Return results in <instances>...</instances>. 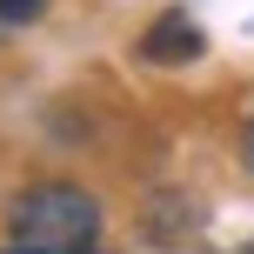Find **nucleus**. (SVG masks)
Masks as SVG:
<instances>
[{"label": "nucleus", "mask_w": 254, "mask_h": 254, "mask_svg": "<svg viewBox=\"0 0 254 254\" xmlns=\"http://www.w3.org/2000/svg\"><path fill=\"white\" fill-rule=\"evenodd\" d=\"M101 228L107 214L80 181H34L7 201L13 248H34V254H101Z\"/></svg>", "instance_id": "1"}, {"label": "nucleus", "mask_w": 254, "mask_h": 254, "mask_svg": "<svg viewBox=\"0 0 254 254\" xmlns=\"http://www.w3.org/2000/svg\"><path fill=\"white\" fill-rule=\"evenodd\" d=\"M201 47H207V34H201V20H188V13H161V20L140 34V61H154V67L201 61Z\"/></svg>", "instance_id": "2"}, {"label": "nucleus", "mask_w": 254, "mask_h": 254, "mask_svg": "<svg viewBox=\"0 0 254 254\" xmlns=\"http://www.w3.org/2000/svg\"><path fill=\"white\" fill-rule=\"evenodd\" d=\"M40 7H47V0H0V27H27V20H40Z\"/></svg>", "instance_id": "3"}, {"label": "nucleus", "mask_w": 254, "mask_h": 254, "mask_svg": "<svg viewBox=\"0 0 254 254\" xmlns=\"http://www.w3.org/2000/svg\"><path fill=\"white\" fill-rule=\"evenodd\" d=\"M241 167L254 174V114H248V127H241Z\"/></svg>", "instance_id": "4"}, {"label": "nucleus", "mask_w": 254, "mask_h": 254, "mask_svg": "<svg viewBox=\"0 0 254 254\" xmlns=\"http://www.w3.org/2000/svg\"><path fill=\"white\" fill-rule=\"evenodd\" d=\"M0 254H34V248H0Z\"/></svg>", "instance_id": "5"}, {"label": "nucleus", "mask_w": 254, "mask_h": 254, "mask_svg": "<svg viewBox=\"0 0 254 254\" xmlns=\"http://www.w3.org/2000/svg\"><path fill=\"white\" fill-rule=\"evenodd\" d=\"M248 254H254V248H248Z\"/></svg>", "instance_id": "6"}]
</instances>
